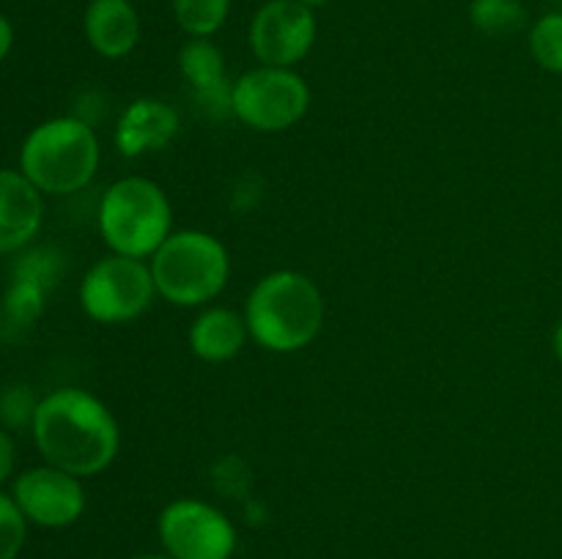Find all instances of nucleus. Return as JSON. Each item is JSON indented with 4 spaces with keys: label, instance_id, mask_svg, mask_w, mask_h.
Masks as SVG:
<instances>
[{
    "label": "nucleus",
    "instance_id": "5",
    "mask_svg": "<svg viewBox=\"0 0 562 559\" xmlns=\"http://www.w3.org/2000/svg\"><path fill=\"white\" fill-rule=\"evenodd\" d=\"M157 296L176 307H203L217 299L231 277V255L206 230H173L151 255Z\"/></svg>",
    "mask_w": 562,
    "mask_h": 559
},
{
    "label": "nucleus",
    "instance_id": "24",
    "mask_svg": "<svg viewBox=\"0 0 562 559\" xmlns=\"http://www.w3.org/2000/svg\"><path fill=\"white\" fill-rule=\"evenodd\" d=\"M132 559H173L170 554H137V557Z\"/></svg>",
    "mask_w": 562,
    "mask_h": 559
},
{
    "label": "nucleus",
    "instance_id": "8",
    "mask_svg": "<svg viewBox=\"0 0 562 559\" xmlns=\"http://www.w3.org/2000/svg\"><path fill=\"white\" fill-rule=\"evenodd\" d=\"M159 540L173 559H231L236 551V526L228 515L201 499H173L159 513Z\"/></svg>",
    "mask_w": 562,
    "mask_h": 559
},
{
    "label": "nucleus",
    "instance_id": "10",
    "mask_svg": "<svg viewBox=\"0 0 562 559\" xmlns=\"http://www.w3.org/2000/svg\"><path fill=\"white\" fill-rule=\"evenodd\" d=\"M11 497L22 515L44 529H64L86 513V488L80 477L49 464L22 471Z\"/></svg>",
    "mask_w": 562,
    "mask_h": 559
},
{
    "label": "nucleus",
    "instance_id": "7",
    "mask_svg": "<svg viewBox=\"0 0 562 559\" xmlns=\"http://www.w3.org/2000/svg\"><path fill=\"white\" fill-rule=\"evenodd\" d=\"M157 296L151 266L140 258L108 255L93 263L80 283V307L91 321L130 323L151 307Z\"/></svg>",
    "mask_w": 562,
    "mask_h": 559
},
{
    "label": "nucleus",
    "instance_id": "17",
    "mask_svg": "<svg viewBox=\"0 0 562 559\" xmlns=\"http://www.w3.org/2000/svg\"><path fill=\"white\" fill-rule=\"evenodd\" d=\"M470 22L486 36H508L525 27L527 9L519 0H472Z\"/></svg>",
    "mask_w": 562,
    "mask_h": 559
},
{
    "label": "nucleus",
    "instance_id": "22",
    "mask_svg": "<svg viewBox=\"0 0 562 559\" xmlns=\"http://www.w3.org/2000/svg\"><path fill=\"white\" fill-rule=\"evenodd\" d=\"M11 47H14V27H11V22L0 14V60L11 53Z\"/></svg>",
    "mask_w": 562,
    "mask_h": 559
},
{
    "label": "nucleus",
    "instance_id": "26",
    "mask_svg": "<svg viewBox=\"0 0 562 559\" xmlns=\"http://www.w3.org/2000/svg\"><path fill=\"white\" fill-rule=\"evenodd\" d=\"M560 124H562V115H560Z\"/></svg>",
    "mask_w": 562,
    "mask_h": 559
},
{
    "label": "nucleus",
    "instance_id": "12",
    "mask_svg": "<svg viewBox=\"0 0 562 559\" xmlns=\"http://www.w3.org/2000/svg\"><path fill=\"white\" fill-rule=\"evenodd\" d=\"M181 129V118L173 104L165 99L143 96L135 99L121 113L115 124V148L124 157L137 159L143 153H154L168 148Z\"/></svg>",
    "mask_w": 562,
    "mask_h": 559
},
{
    "label": "nucleus",
    "instance_id": "3",
    "mask_svg": "<svg viewBox=\"0 0 562 559\" xmlns=\"http://www.w3.org/2000/svg\"><path fill=\"white\" fill-rule=\"evenodd\" d=\"M102 148L88 121L58 115L33 126L20 148V173L42 195H71L97 179Z\"/></svg>",
    "mask_w": 562,
    "mask_h": 559
},
{
    "label": "nucleus",
    "instance_id": "4",
    "mask_svg": "<svg viewBox=\"0 0 562 559\" xmlns=\"http://www.w3.org/2000/svg\"><path fill=\"white\" fill-rule=\"evenodd\" d=\"M97 223L110 252L146 261L173 233V206L157 181L126 175L108 186Z\"/></svg>",
    "mask_w": 562,
    "mask_h": 559
},
{
    "label": "nucleus",
    "instance_id": "13",
    "mask_svg": "<svg viewBox=\"0 0 562 559\" xmlns=\"http://www.w3.org/2000/svg\"><path fill=\"white\" fill-rule=\"evenodd\" d=\"M42 223V192L20 170H0V252H16L31 244Z\"/></svg>",
    "mask_w": 562,
    "mask_h": 559
},
{
    "label": "nucleus",
    "instance_id": "11",
    "mask_svg": "<svg viewBox=\"0 0 562 559\" xmlns=\"http://www.w3.org/2000/svg\"><path fill=\"white\" fill-rule=\"evenodd\" d=\"M179 71L190 85L192 99L209 118H228L234 80L225 69V55L212 38H187L179 49Z\"/></svg>",
    "mask_w": 562,
    "mask_h": 559
},
{
    "label": "nucleus",
    "instance_id": "9",
    "mask_svg": "<svg viewBox=\"0 0 562 559\" xmlns=\"http://www.w3.org/2000/svg\"><path fill=\"white\" fill-rule=\"evenodd\" d=\"M318 36V22L313 9L300 0H267L252 14L247 42L261 66L294 69L311 55Z\"/></svg>",
    "mask_w": 562,
    "mask_h": 559
},
{
    "label": "nucleus",
    "instance_id": "25",
    "mask_svg": "<svg viewBox=\"0 0 562 559\" xmlns=\"http://www.w3.org/2000/svg\"><path fill=\"white\" fill-rule=\"evenodd\" d=\"M300 3H305L307 9H322V5H327L329 0H300Z\"/></svg>",
    "mask_w": 562,
    "mask_h": 559
},
{
    "label": "nucleus",
    "instance_id": "6",
    "mask_svg": "<svg viewBox=\"0 0 562 559\" xmlns=\"http://www.w3.org/2000/svg\"><path fill=\"white\" fill-rule=\"evenodd\" d=\"M311 107V88L294 69L261 66L234 80L231 110L247 129L278 135L300 124Z\"/></svg>",
    "mask_w": 562,
    "mask_h": 559
},
{
    "label": "nucleus",
    "instance_id": "16",
    "mask_svg": "<svg viewBox=\"0 0 562 559\" xmlns=\"http://www.w3.org/2000/svg\"><path fill=\"white\" fill-rule=\"evenodd\" d=\"M234 0H173V16L190 38H212L228 22Z\"/></svg>",
    "mask_w": 562,
    "mask_h": 559
},
{
    "label": "nucleus",
    "instance_id": "21",
    "mask_svg": "<svg viewBox=\"0 0 562 559\" xmlns=\"http://www.w3.org/2000/svg\"><path fill=\"white\" fill-rule=\"evenodd\" d=\"M14 460H16L14 438H11L5 431H0V486H3V482L11 477V471H14Z\"/></svg>",
    "mask_w": 562,
    "mask_h": 559
},
{
    "label": "nucleus",
    "instance_id": "19",
    "mask_svg": "<svg viewBox=\"0 0 562 559\" xmlns=\"http://www.w3.org/2000/svg\"><path fill=\"white\" fill-rule=\"evenodd\" d=\"M27 518L16 507L14 497L0 493V559H16L25 546Z\"/></svg>",
    "mask_w": 562,
    "mask_h": 559
},
{
    "label": "nucleus",
    "instance_id": "2",
    "mask_svg": "<svg viewBox=\"0 0 562 559\" xmlns=\"http://www.w3.org/2000/svg\"><path fill=\"white\" fill-rule=\"evenodd\" d=\"M250 338L272 354H294L318 338L327 318L322 288L294 269L269 272L252 285L245 301Z\"/></svg>",
    "mask_w": 562,
    "mask_h": 559
},
{
    "label": "nucleus",
    "instance_id": "18",
    "mask_svg": "<svg viewBox=\"0 0 562 559\" xmlns=\"http://www.w3.org/2000/svg\"><path fill=\"white\" fill-rule=\"evenodd\" d=\"M530 53L541 69L562 75V11H552L530 27Z\"/></svg>",
    "mask_w": 562,
    "mask_h": 559
},
{
    "label": "nucleus",
    "instance_id": "15",
    "mask_svg": "<svg viewBox=\"0 0 562 559\" xmlns=\"http://www.w3.org/2000/svg\"><path fill=\"white\" fill-rule=\"evenodd\" d=\"M247 338L250 332H247L245 316L231 307H206L203 312H198L187 332L190 351L209 365H220V362H231L234 356H239Z\"/></svg>",
    "mask_w": 562,
    "mask_h": 559
},
{
    "label": "nucleus",
    "instance_id": "1",
    "mask_svg": "<svg viewBox=\"0 0 562 559\" xmlns=\"http://www.w3.org/2000/svg\"><path fill=\"white\" fill-rule=\"evenodd\" d=\"M33 442L49 466L75 477L102 475L121 449L113 411L80 387H60L44 395L31 422Z\"/></svg>",
    "mask_w": 562,
    "mask_h": 559
},
{
    "label": "nucleus",
    "instance_id": "20",
    "mask_svg": "<svg viewBox=\"0 0 562 559\" xmlns=\"http://www.w3.org/2000/svg\"><path fill=\"white\" fill-rule=\"evenodd\" d=\"M36 406H38V400L33 403V398L22 387L9 389V392L3 395V400H0V411H3L0 417H3V420L14 427L25 425V422L31 425L33 414H36Z\"/></svg>",
    "mask_w": 562,
    "mask_h": 559
},
{
    "label": "nucleus",
    "instance_id": "14",
    "mask_svg": "<svg viewBox=\"0 0 562 559\" xmlns=\"http://www.w3.org/2000/svg\"><path fill=\"white\" fill-rule=\"evenodd\" d=\"M82 31L93 53L121 60L140 42V14L132 0H88Z\"/></svg>",
    "mask_w": 562,
    "mask_h": 559
},
{
    "label": "nucleus",
    "instance_id": "23",
    "mask_svg": "<svg viewBox=\"0 0 562 559\" xmlns=\"http://www.w3.org/2000/svg\"><path fill=\"white\" fill-rule=\"evenodd\" d=\"M554 354H558V360L562 362V318H560V323H558V329H554Z\"/></svg>",
    "mask_w": 562,
    "mask_h": 559
}]
</instances>
